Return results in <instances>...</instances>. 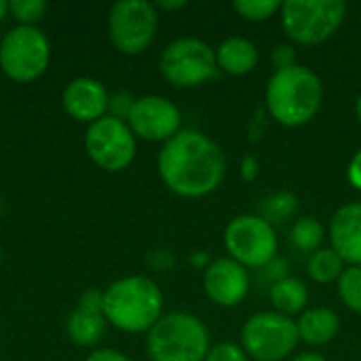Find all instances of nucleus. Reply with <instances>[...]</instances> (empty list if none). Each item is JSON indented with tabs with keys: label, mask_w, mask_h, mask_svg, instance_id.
I'll return each mask as SVG.
<instances>
[{
	"label": "nucleus",
	"mask_w": 361,
	"mask_h": 361,
	"mask_svg": "<svg viewBox=\"0 0 361 361\" xmlns=\"http://www.w3.org/2000/svg\"><path fill=\"white\" fill-rule=\"evenodd\" d=\"M163 184L184 199H201L218 190L226 176L224 150L197 129H182L163 144L157 157Z\"/></svg>",
	"instance_id": "1"
},
{
	"label": "nucleus",
	"mask_w": 361,
	"mask_h": 361,
	"mask_svg": "<svg viewBox=\"0 0 361 361\" xmlns=\"http://www.w3.org/2000/svg\"><path fill=\"white\" fill-rule=\"evenodd\" d=\"M163 307L165 296L159 283L146 275L121 277L104 290L106 322L127 334H148L163 317Z\"/></svg>",
	"instance_id": "2"
},
{
	"label": "nucleus",
	"mask_w": 361,
	"mask_h": 361,
	"mask_svg": "<svg viewBox=\"0 0 361 361\" xmlns=\"http://www.w3.org/2000/svg\"><path fill=\"white\" fill-rule=\"evenodd\" d=\"M324 102V82L307 66L275 70L267 82V110L283 127H302L315 118Z\"/></svg>",
	"instance_id": "3"
},
{
	"label": "nucleus",
	"mask_w": 361,
	"mask_h": 361,
	"mask_svg": "<svg viewBox=\"0 0 361 361\" xmlns=\"http://www.w3.org/2000/svg\"><path fill=\"white\" fill-rule=\"evenodd\" d=\"M209 349V330L197 315L184 311L163 313L146 334L152 361H205Z\"/></svg>",
	"instance_id": "4"
},
{
	"label": "nucleus",
	"mask_w": 361,
	"mask_h": 361,
	"mask_svg": "<svg viewBox=\"0 0 361 361\" xmlns=\"http://www.w3.org/2000/svg\"><path fill=\"white\" fill-rule=\"evenodd\" d=\"M51 63L49 36L38 25H15L0 38V70L15 82L38 80Z\"/></svg>",
	"instance_id": "5"
},
{
	"label": "nucleus",
	"mask_w": 361,
	"mask_h": 361,
	"mask_svg": "<svg viewBox=\"0 0 361 361\" xmlns=\"http://www.w3.org/2000/svg\"><path fill=\"white\" fill-rule=\"evenodd\" d=\"M281 25L296 44H322L332 38L347 17L341 0H288L281 4Z\"/></svg>",
	"instance_id": "6"
},
{
	"label": "nucleus",
	"mask_w": 361,
	"mask_h": 361,
	"mask_svg": "<svg viewBox=\"0 0 361 361\" xmlns=\"http://www.w3.org/2000/svg\"><path fill=\"white\" fill-rule=\"evenodd\" d=\"M296 322L277 311H260L241 328V349L256 361H281L298 347Z\"/></svg>",
	"instance_id": "7"
},
{
	"label": "nucleus",
	"mask_w": 361,
	"mask_h": 361,
	"mask_svg": "<svg viewBox=\"0 0 361 361\" xmlns=\"http://www.w3.org/2000/svg\"><path fill=\"white\" fill-rule=\"evenodd\" d=\"M159 11L148 0H118L108 11V38L123 55L144 53L157 36Z\"/></svg>",
	"instance_id": "8"
},
{
	"label": "nucleus",
	"mask_w": 361,
	"mask_h": 361,
	"mask_svg": "<svg viewBox=\"0 0 361 361\" xmlns=\"http://www.w3.org/2000/svg\"><path fill=\"white\" fill-rule=\"evenodd\" d=\"M159 68L163 78L173 87H201L218 74L216 49H212L201 38L184 36L163 49Z\"/></svg>",
	"instance_id": "9"
},
{
	"label": "nucleus",
	"mask_w": 361,
	"mask_h": 361,
	"mask_svg": "<svg viewBox=\"0 0 361 361\" xmlns=\"http://www.w3.org/2000/svg\"><path fill=\"white\" fill-rule=\"evenodd\" d=\"M82 146L95 167L108 173H121L135 159L137 137L129 129L127 121L106 114L87 127Z\"/></svg>",
	"instance_id": "10"
},
{
	"label": "nucleus",
	"mask_w": 361,
	"mask_h": 361,
	"mask_svg": "<svg viewBox=\"0 0 361 361\" xmlns=\"http://www.w3.org/2000/svg\"><path fill=\"white\" fill-rule=\"evenodd\" d=\"M224 247L228 258L245 269H264L277 258L279 239L271 222L256 214H243L228 222L224 231Z\"/></svg>",
	"instance_id": "11"
},
{
	"label": "nucleus",
	"mask_w": 361,
	"mask_h": 361,
	"mask_svg": "<svg viewBox=\"0 0 361 361\" xmlns=\"http://www.w3.org/2000/svg\"><path fill=\"white\" fill-rule=\"evenodd\" d=\"M127 125L137 140L165 144L182 131V112L165 95H142L133 102Z\"/></svg>",
	"instance_id": "12"
},
{
	"label": "nucleus",
	"mask_w": 361,
	"mask_h": 361,
	"mask_svg": "<svg viewBox=\"0 0 361 361\" xmlns=\"http://www.w3.org/2000/svg\"><path fill=\"white\" fill-rule=\"evenodd\" d=\"M203 290L214 305L233 309L241 305L250 292V273L228 256L212 260L203 271Z\"/></svg>",
	"instance_id": "13"
},
{
	"label": "nucleus",
	"mask_w": 361,
	"mask_h": 361,
	"mask_svg": "<svg viewBox=\"0 0 361 361\" xmlns=\"http://www.w3.org/2000/svg\"><path fill=\"white\" fill-rule=\"evenodd\" d=\"M61 106L70 118L89 127L108 114L110 93L102 80L93 76H76L63 87Z\"/></svg>",
	"instance_id": "14"
},
{
	"label": "nucleus",
	"mask_w": 361,
	"mask_h": 361,
	"mask_svg": "<svg viewBox=\"0 0 361 361\" xmlns=\"http://www.w3.org/2000/svg\"><path fill=\"white\" fill-rule=\"evenodd\" d=\"M330 247L349 267H361V201L338 207L330 220Z\"/></svg>",
	"instance_id": "15"
},
{
	"label": "nucleus",
	"mask_w": 361,
	"mask_h": 361,
	"mask_svg": "<svg viewBox=\"0 0 361 361\" xmlns=\"http://www.w3.org/2000/svg\"><path fill=\"white\" fill-rule=\"evenodd\" d=\"M260 59L258 47L243 36H231L220 42L216 49V61L218 70L231 74V76H245L256 70Z\"/></svg>",
	"instance_id": "16"
},
{
	"label": "nucleus",
	"mask_w": 361,
	"mask_h": 361,
	"mask_svg": "<svg viewBox=\"0 0 361 361\" xmlns=\"http://www.w3.org/2000/svg\"><path fill=\"white\" fill-rule=\"evenodd\" d=\"M298 336L311 347H324L332 343L341 332V317L326 307H311L296 319Z\"/></svg>",
	"instance_id": "17"
},
{
	"label": "nucleus",
	"mask_w": 361,
	"mask_h": 361,
	"mask_svg": "<svg viewBox=\"0 0 361 361\" xmlns=\"http://www.w3.org/2000/svg\"><path fill=\"white\" fill-rule=\"evenodd\" d=\"M106 317L104 313L97 311H89L82 307H76L66 322V334L70 338L72 345L76 347H95L99 343V338L106 332Z\"/></svg>",
	"instance_id": "18"
},
{
	"label": "nucleus",
	"mask_w": 361,
	"mask_h": 361,
	"mask_svg": "<svg viewBox=\"0 0 361 361\" xmlns=\"http://www.w3.org/2000/svg\"><path fill=\"white\" fill-rule=\"evenodd\" d=\"M269 298H271L273 311H277V313H281L286 317H294V315L307 311L309 288L298 277H286V279L275 281L271 286Z\"/></svg>",
	"instance_id": "19"
},
{
	"label": "nucleus",
	"mask_w": 361,
	"mask_h": 361,
	"mask_svg": "<svg viewBox=\"0 0 361 361\" xmlns=\"http://www.w3.org/2000/svg\"><path fill=\"white\" fill-rule=\"evenodd\" d=\"M326 239V226L315 216H305L290 228V243L302 254H315Z\"/></svg>",
	"instance_id": "20"
},
{
	"label": "nucleus",
	"mask_w": 361,
	"mask_h": 361,
	"mask_svg": "<svg viewBox=\"0 0 361 361\" xmlns=\"http://www.w3.org/2000/svg\"><path fill=\"white\" fill-rule=\"evenodd\" d=\"M345 260L332 250V247H322L315 254H311L307 273L315 283H332L338 281V277L345 271Z\"/></svg>",
	"instance_id": "21"
},
{
	"label": "nucleus",
	"mask_w": 361,
	"mask_h": 361,
	"mask_svg": "<svg viewBox=\"0 0 361 361\" xmlns=\"http://www.w3.org/2000/svg\"><path fill=\"white\" fill-rule=\"evenodd\" d=\"M338 298L353 313H361V267H347L336 281Z\"/></svg>",
	"instance_id": "22"
},
{
	"label": "nucleus",
	"mask_w": 361,
	"mask_h": 361,
	"mask_svg": "<svg viewBox=\"0 0 361 361\" xmlns=\"http://www.w3.org/2000/svg\"><path fill=\"white\" fill-rule=\"evenodd\" d=\"M298 209V199L292 192H277L262 201V218L275 226V222H286Z\"/></svg>",
	"instance_id": "23"
},
{
	"label": "nucleus",
	"mask_w": 361,
	"mask_h": 361,
	"mask_svg": "<svg viewBox=\"0 0 361 361\" xmlns=\"http://www.w3.org/2000/svg\"><path fill=\"white\" fill-rule=\"evenodd\" d=\"M279 0H235V11L247 21H267L281 11Z\"/></svg>",
	"instance_id": "24"
},
{
	"label": "nucleus",
	"mask_w": 361,
	"mask_h": 361,
	"mask_svg": "<svg viewBox=\"0 0 361 361\" xmlns=\"http://www.w3.org/2000/svg\"><path fill=\"white\" fill-rule=\"evenodd\" d=\"M49 4L44 0H8V15L15 17L17 25H36Z\"/></svg>",
	"instance_id": "25"
},
{
	"label": "nucleus",
	"mask_w": 361,
	"mask_h": 361,
	"mask_svg": "<svg viewBox=\"0 0 361 361\" xmlns=\"http://www.w3.org/2000/svg\"><path fill=\"white\" fill-rule=\"evenodd\" d=\"M205 361H250L247 353L241 349V345L235 343H220L209 349Z\"/></svg>",
	"instance_id": "26"
},
{
	"label": "nucleus",
	"mask_w": 361,
	"mask_h": 361,
	"mask_svg": "<svg viewBox=\"0 0 361 361\" xmlns=\"http://www.w3.org/2000/svg\"><path fill=\"white\" fill-rule=\"evenodd\" d=\"M271 61L275 66V70H288L292 66H296V51L292 44H277L271 51Z\"/></svg>",
	"instance_id": "27"
},
{
	"label": "nucleus",
	"mask_w": 361,
	"mask_h": 361,
	"mask_svg": "<svg viewBox=\"0 0 361 361\" xmlns=\"http://www.w3.org/2000/svg\"><path fill=\"white\" fill-rule=\"evenodd\" d=\"M133 102H135V99H133L129 93L110 95V110H108V114L127 121V116H129V112H131V108H133Z\"/></svg>",
	"instance_id": "28"
},
{
	"label": "nucleus",
	"mask_w": 361,
	"mask_h": 361,
	"mask_svg": "<svg viewBox=\"0 0 361 361\" xmlns=\"http://www.w3.org/2000/svg\"><path fill=\"white\" fill-rule=\"evenodd\" d=\"M85 361H133L129 355H125L118 349H110V347H102V349H93Z\"/></svg>",
	"instance_id": "29"
},
{
	"label": "nucleus",
	"mask_w": 361,
	"mask_h": 361,
	"mask_svg": "<svg viewBox=\"0 0 361 361\" xmlns=\"http://www.w3.org/2000/svg\"><path fill=\"white\" fill-rule=\"evenodd\" d=\"M347 180H349V184H351L355 190H361V148L353 154V159H351V163H349Z\"/></svg>",
	"instance_id": "30"
},
{
	"label": "nucleus",
	"mask_w": 361,
	"mask_h": 361,
	"mask_svg": "<svg viewBox=\"0 0 361 361\" xmlns=\"http://www.w3.org/2000/svg\"><path fill=\"white\" fill-rule=\"evenodd\" d=\"M258 171H260V165H258V159L254 154H247L243 161H241V178L245 182H254L258 178Z\"/></svg>",
	"instance_id": "31"
},
{
	"label": "nucleus",
	"mask_w": 361,
	"mask_h": 361,
	"mask_svg": "<svg viewBox=\"0 0 361 361\" xmlns=\"http://www.w3.org/2000/svg\"><path fill=\"white\" fill-rule=\"evenodd\" d=\"M264 269H271V271H269V275H271L275 281H281V279L290 277V275H288V262H286L283 258H279V256H277V258H273Z\"/></svg>",
	"instance_id": "32"
},
{
	"label": "nucleus",
	"mask_w": 361,
	"mask_h": 361,
	"mask_svg": "<svg viewBox=\"0 0 361 361\" xmlns=\"http://www.w3.org/2000/svg\"><path fill=\"white\" fill-rule=\"evenodd\" d=\"M188 2L186 0H159V2H154V6H157V11H178V8H184Z\"/></svg>",
	"instance_id": "33"
},
{
	"label": "nucleus",
	"mask_w": 361,
	"mask_h": 361,
	"mask_svg": "<svg viewBox=\"0 0 361 361\" xmlns=\"http://www.w3.org/2000/svg\"><path fill=\"white\" fill-rule=\"evenodd\" d=\"M190 262H192L195 267H201L203 271L212 264V260H209V256H207L205 252H195V254L190 256Z\"/></svg>",
	"instance_id": "34"
},
{
	"label": "nucleus",
	"mask_w": 361,
	"mask_h": 361,
	"mask_svg": "<svg viewBox=\"0 0 361 361\" xmlns=\"http://www.w3.org/2000/svg\"><path fill=\"white\" fill-rule=\"evenodd\" d=\"M292 361H328L322 353H300L296 355Z\"/></svg>",
	"instance_id": "35"
},
{
	"label": "nucleus",
	"mask_w": 361,
	"mask_h": 361,
	"mask_svg": "<svg viewBox=\"0 0 361 361\" xmlns=\"http://www.w3.org/2000/svg\"><path fill=\"white\" fill-rule=\"evenodd\" d=\"M8 17V0H0V21Z\"/></svg>",
	"instance_id": "36"
},
{
	"label": "nucleus",
	"mask_w": 361,
	"mask_h": 361,
	"mask_svg": "<svg viewBox=\"0 0 361 361\" xmlns=\"http://www.w3.org/2000/svg\"><path fill=\"white\" fill-rule=\"evenodd\" d=\"M355 116H357V121L361 123V93L357 95V99H355Z\"/></svg>",
	"instance_id": "37"
},
{
	"label": "nucleus",
	"mask_w": 361,
	"mask_h": 361,
	"mask_svg": "<svg viewBox=\"0 0 361 361\" xmlns=\"http://www.w3.org/2000/svg\"><path fill=\"white\" fill-rule=\"evenodd\" d=\"M0 269H2V247H0Z\"/></svg>",
	"instance_id": "38"
},
{
	"label": "nucleus",
	"mask_w": 361,
	"mask_h": 361,
	"mask_svg": "<svg viewBox=\"0 0 361 361\" xmlns=\"http://www.w3.org/2000/svg\"><path fill=\"white\" fill-rule=\"evenodd\" d=\"M0 214H2V197H0Z\"/></svg>",
	"instance_id": "39"
},
{
	"label": "nucleus",
	"mask_w": 361,
	"mask_h": 361,
	"mask_svg": "<svg viewBox=\"0 0 361 361\" xmlns=\"http://www.w3.org/2000/svg\"><path fill=\"white\" fill-rule=\"evenodd\" d=\"M360 55H361V47H360Z\"/></svg>",
	"instance_id": "40"
}]
</instances>
